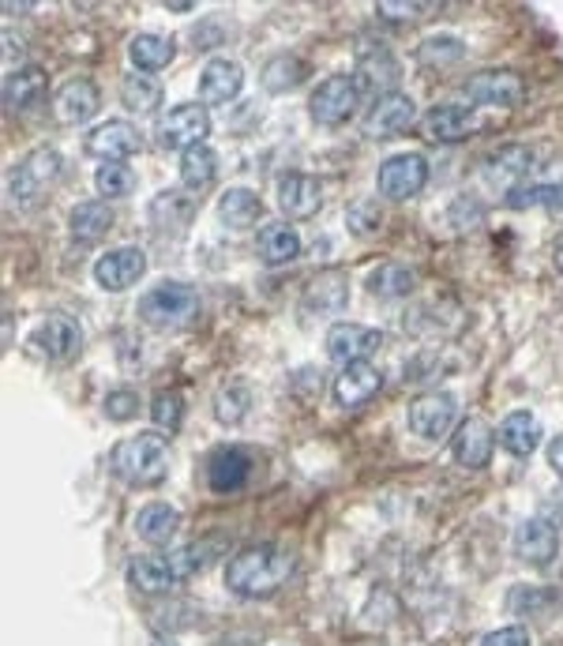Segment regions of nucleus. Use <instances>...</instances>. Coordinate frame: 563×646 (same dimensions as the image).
Returning <instances> with one entry per match:
<instances>
[{
    "mask_svg": "<svg viewBox=\"0 0 563 646\" xmlns=\"http://www.w3.org/2000/svg\"><path fill=\"white\" fill-rule=\"evenodd\" d=\"M290 575H293L290 553H285V549H274V545L241 549V553L226 564V586L237 597H248V602L274 597L285 586V579Z\"/></svg>",
    "mask_w": 563,
    "mask_h": 646,
    "instance_id": "1",
    "label": "nucleus"
},
{
    "mask_svg": "<svg viewBox=\"0 0 563 646\" xmlns=\"http://www.w3.org/2000/svg\"><path fill=\"white\" fill-rule=\"evenodd\" d=\"M113 473L132 485V489H150L166 478L169 470V455H166V436L158 433H136L128 440H121L110 455Z\"/></svg>",
    "mask_w": 563,
    "mask_h": 646,
    "instance_id": "2",
    "label": "nucleus"
},
{
    "mask_svg": "<svg viewBox=\"0 0 563 646\" xmlns=\"http://www.w3.org/2000/svg\"><path fill=\"white\" fill-rule=\"evenodd\" d=\"M61 169L64 162L53 147H38L31 155H23L12 166V174H8V204L19 207V211L34 207L61 180Z\"/></svg>",
    "mask_w": 563,
    "mask_h": 646,
    "instance_id": "3",
    "label": "nucleus"
},
{
    "mask_svg": "<svg viewBox=\"0 0 563 646\" xmlns=\"http://www.w3.org/2000/svg\"><path fill=\"white\" fill-rule=\"evenodd\" d=\"M139 316L143 323L158 331H174V327H185L199 316V293L185 282H161V286L147 290L139 301Z\"/></svg>",
    "mask_w": 563,
    "mask_h": 646,
    "instance_id": "4",
    "label": "nucleus"
},
{
    "mask_svg": "<svg viewBox=\"0 0 563 646\" xmlns=\"http://www.w3.org/2000/svg\"><path fill=\"white\" fill-rule=\"evenodd\" d=\"M357 106H361V87H357L353 75H327V80H323L309 98L312 121L323 125V128L346 125L353 113H357Z\"/></svg>",
    "mask_w": 563,
    "mask_h": 646,
    "instance_id": "5",
    "label": "nucleus"
},
{
    "mask_svg": "<svg viewBox=\"0 0 563 646\" xmlns=\"http://www.w3.org/2000/svg\"><path fill=\"white\" fill-rule=\"evenodd\" d=\"M207 136H211V117H207V110L196 106V102L174 106L158 121V147L161 150H180V155H185L188 147H199Z\"/></svg>",
    "mask_w": 563,
    "mask_h": 646,
    "instance_id": "6",
    "label": "nucleus"
},
{
    "mask_svg": "<svg viewBox=\"0 0 563 646\" xmlns=\"http://www.w3.org/2000/svg\"><path fill=\"white\" fill-rule=\"evenodd\" d=\"M462 94L473 102V106L511 110L526 98V83H522V75H514L508 69H489V72L470 75V80L462 83Z\"/></svg>",
    "mask_w": 563,
    "mask_h": 646,
    "instance_id": "7",
    "label": "nucleus"
},
{
    "mask_svg": "<svg viewBox=\"0 0 563 646\" xmlns=\"http://www.w3.org/2000/svg\"><path fill=\"white\" fill-rule=\"evenodd\" d=\"M31 346L38 350V357L53 361V365H64V361H72L75 354H80L83 327L72 316H64V312H53V316H45L34 327Z\"/></svg>",
    "mask_w": 563,
    "mask_h": 646,
    "instance_id": "8",
    "label": "nucleus"
},
{
    "mask_svg": "<svg viewBox=\"0 0 563 646\" xmlns=\"http://www.w3.org/2000/svg\"><path fill=\"white\" fill-rule=\"evenodd\" d=\"M458 417V398L451 392H428L421 398H414L409 406V429L421 440H444L451 433Z\"/></svg>",
    "mask_w": 563,
    "mask_h": 646,
    "instance_id": "9",
    "label": "nucleus"
},
{
    "mask_svg": "<svg viewBox=\"0 0 563 646\" xmlns=\"http://www.w3.org/2000/svg\"><path fill=\"white\" fill-rule=\"evenodd\" d=\"M384 346V335H379L376 327H365V323H335V327L327 331V357L335 361V365H361L368 354H376V350Z\"/></svg>",
    "mask_w": 563,
    "mask_h": 646,
    "instance_id": "10",
    "label": "nucleus"
},
{
    "mask_svg": "<svg viewBox=\"0 0 563 646\" xmlns=\"http://www.w3.org/2000/svg\"><path fill=\"white\" fill-rule=\"evenodd\" d=\"M143 271H147V256H143V249L124 244V249H113L94 263V282L110 293H121V290L136 286L143 279Z\"/></svg>",
    "mask_w": 563,
    "mask_h": 646,
    "instance_id": "11",
    "label": "nucleus"
},
{
    "mask_svg": "<svg viewBox=\"0 0 563 646\" xmlns=\"http://www.w3.org/2000/svg\"><path fill=\"white\" fill-rule=\"evenodd\" d=\"M428 185V162L421 155H395L379 166V192L387 199H414Z\"/></svg>",
    "mask_w": 563,
    "mask_h": 646,
    "instance_id": "12",
    "label": "nucleus"
},
{
    "mask_svg": "<svg viewBox=\"0 0 563 646\" xmlns=\"http://www.w3.org/2000/svg\"><path fill=\"white\" fill-rule=\"evenodd\" d=\"M514 553L530 567H549L560 556V534L549 519H526L514 530Z\"/></svg>",
    "mask_w": 563,
    "mask_h": 646,
    "instance_id": "13",
    "label": "nucleus"
},
{
    "mask_svg": "<svg viewBox=\"0 0 563 646\" xmlns=\"http://www.w3.org/2000/svg\"><path fill=\"white\" fill-rule=\"evenodd\" d=\"M248 478H252V455L244 448H218L207 459V485H211V492H218V497L241 492Z\"/></svg>",
    "mask_w": 563,
    "mask_h": 646,
    "instance_id": "14",
    "label": "nucleus"
},
{
    "mask_svg": "<svg viewBox=\"0 0 563 646\" xmlns=\"http://www.w3.org/2000/svg\"><path fill=\"white\" fill-rule=\"evenodd\" d=\"M244 87V69L237 61H226V56H215V61L204 64L199 72V98L204 106H226L233 102Z\"/></svg>",
    "mask_w": 563,
    "mask_h": 646,
    "instance_id": "15",
    "label": "nucleus"
},
{
    "mask_svg": "<svg viewBox=\"0 0 563 646\" xmlns=\"http://www.w3.org/2000/svg\"><path fill=\"white\" fill-rule=\"evenodd\" d=\"M45 87H50V75H45L42 69H34V64H27V69H12L4 75V83H0V98H4L8 113H23V110L42 106Z\"/></svg>",
    "mask_w": 563,
    "mask_h": 646,
    "instance_id": "16",
    "label": "nucleus"
},
{
    "mask_svg": "<svg viewBox=\"0 0 563 646\" xmlns=\"http://www.w3.org/2000/svg\"><path fill=\"white\" fill-rule=\"evenodd\" d=\"M139 150V132L128 121H106L87 132V155L102 162H124Z\"/></svg>",
    "mask_w": 563,
    "mask_h": 646,
    "instance_id": "17",
    "label": "nucleus"
},
{
    "mask_svg": "<svg viewBox=\"0 0 563 646\" xmlns=\"http://www.w3.org/2000/svg\"><path fill=\"white\" fill-rule=\"evenodd\" d=\"M379 387H384V376H379L376 365H368V361L346 365L342 376L335 379V403L342 410H361V406H368L376 398Z\"/></svg>",
    "mask_w": 563,
    "mask_h": 646,
    "instance_id": "18",
    "label": "nucleus"
},
{
    "mask_svg": "<svg viewBox=\"0 0 563 646\" xmlns=\"http://www.w3.org/2000/svg\"><path fill=\"white\" fill-rule=\"evenodd\" d=\"M417 110H414V98L409 94H387V98H379L376 106L368 110L365 117V132L372 139H390L398 136V132H406L409 125H414Z\"/></svg>",
    "mask_w": 563,
    "mask_h": 646,
    "instance_id": "19",
    "label": "nucleus"
},
{
    "mask_svg": "<svg viewBox=\"0 0 563 646\" xmlns=\"http://www.w3.org/2000/svg\"><path fill=\"white\" fill-rule=\"evenodd\" d=\"M102 110V94L91 80H69L53 98V113L61 125H87Z\"/></svg>",
    "mask_w": 563,
    "mask_h": 646,
    "instance_id": "20",
    "label": "nucleus"
},
{
    "mask_svg": "<svg viewBox=\"0 0 563 646\" xmlns=\"http://www.w3.org/2000/svg\"><path fill=\"white\" fill-rule=\"evenodd\" d=\"M492 429L484 417H466L455 433V459L466 470H484L492 459Z\"/></svg>",
    "mask_w": 563,
    "mask_h": 646,
    "instance_id": "21",
    "label": "nucleus"
},
{
    "mask_svg": "<svg viewBox=\"0 0 563 646\" xmlns=\"http://www.w3.org/2000/svg\"><path fill=\"white\" fill-rule=\"evenodd\" d=\"M279 207L285 218H312L323 207V188L309 174H285L279 180Z\"/></svg>",
    "mask_w": 563,
    "mask_h": 646,
    "instance_id": "22",
    "label": "nucleus"
},
{
    "mask_svg": "<svg viewBox=\"0 0 563 646\" xmlns=\"http://www.w3.org/2000/svg\"><path fill=\"white\" fill-rule=\"evenodd\" d=\"M421 125H425V136L436 139V144H458V139H466L473 132V110L444 102V106H432L425 113Z\"/></svg>",
    "mask_w": 563,
    "mask_h": 646,
    "instance_id": "23",
    "label": "nucleus"
},
{
    "mask_svg": "<svg viewBox=\"0 0 563 646\" xmlns=\"http://www.w3.org/2000/svg\"><path fill=\"white\" fill-rule=\"evenodd\" d=\"M541 444V421L530 410H514L500 425V448L514 459H530Z\"/></svg>",
    "mask_w": 563,
    "mask_h": 646,
    "instance_id": "24",
    "label": "nucleus"
},
{
    "mask_svg": "<svg viewBox=\"0 0 563 646\" xmlns=\"http://www.w3.org/2000/svg\"><path fill=\"white\" fill-rule=\"evenodd\" d=\"M180 530V511L174 503H147V508H139L136 515V534L147 541V545H169L174 534Z\"/></svg>",
    "mask_w": 563,
    "mask_h": 646,
    "instance_id": "25",
    "label": "nucleus"
},
{
    "mask_svg": "<svg viewBox=\"0 0 563 646\" xmlns=\"http://www.w3.org/2000/svg\"><path fill=\"white\" fill-rule=\"evenodd\" d=\"M256 244H260V260L267 268H282V263H293L301 256V237L285 222H267Z\"/></svg>",
    "mask_w": 563,
    "mask_h": 646,
    "instance_id": "26",
    "label": "nucleus"
},
{
    "mask_svg": "<svg viewBox=\"0 0 563 646\" xmlns=\"http://www.w3.org/2000/svg\"><path fill=\"white\" fill-rule=\"evenodd\" d=\"M357 87H361V94H395L390 87H395V80H398V61L390 56L387 50H376V53H365L361 56V64H357Z\"/></svg>",
    "mask_w": 563,
    "mask_h": 646,
    "instance_id": "27",
    "label": "nucleus"
},
{
    "mask_svg": "<svg viewBox=\"0 0 563 646\" xmlns=\"http://www.w3.org/2000/svg\"><path fill=\"white\" fill-rule=\"evenodd\" d=\"M174 56H177V45H174V38H166V34H136L128 42V61L136 64L139 72L169 69Z\"/></svg>",
    "mask_w": 563,
    "mask_h": 646,
    "instance_id": "28",
    "label": "nucleus"
},
{
    "mask_svg": "<svg viewBox=\"0 0 563 646\" xmlns=\"http://www.w3.org/2000/svg\"><path fill=\"white\" fill-rule=\"evenodd\" d=\"M260 215H263L260 196L248 192V188H226L222 199H218V218H222L226 230H252Z\"/></svg>",
    "mask_w": 563,
    "mask_h": 646,
    "instance_id": "29",
    "label": "nucleus"
},
{
    "mask_svg": "<svg viewBox=\"0 0 563 646\" xmlns=\"http://www.w3.org/2000/svg\"><path fill=\"white\" fill-rule=\"evenodd\" d=\"M350 301V290H346V279L338 271H327L312 282V290L304 293V309L316 312V316H338Z\"/></svg>",
    "mask_w": 563,
    "mask_h": 646,
    "instance_id": "30",
    "label": "nucleus"
},
{
    "mask_svg": "<svg viewBox=\"0 0 563 646\" xmlns=\"http://www.w3.org/2000/svg\"><path fill=\"white\" fill-rule=\"evenodd\" d=\"M128 583L136 586L139 594H166L169 586L180 583V579H177V572H174V564H169V560L139 556V560H132V564H128Z\"/></svg>",
    "mask_w": 563,
    "mask_h": 646,
    "instance_id": "31",
    "label": "nucleus"
},
{
    "mask_svg": "<svg viewBox=\"0 0 563 646\" xmlns=\"http://www.w3.org/2000/svg\"><path fill=\"white\" fill-rule=\"evenodd\" d=\"M69 230L80 244H98L102 237L113 230V211L102 199H91V204H80L69 218Z\"/></svg>",
    "mask_w": 563,
    "mask_h": 646,
    "instance_id": "32",
    "label": "nucleus"
},
{
    "mask_svg": "<svg viewBox=\"0 0 563 646\" xmlns=\"http://www.w3.org/2000/svg\"><path fill=\"white\" fill-rule=\"evenodd\" d=\"M414 286H417V274L409 271L406 263H379V268L368 274V293L372 298H384V301L409 298Z\"/></svg>",
    "mask_w": 563,
    "mask_h": 646,
    "instance_id": "33",
    "label": "nucleus"
},
{
    "mask_svg": "<svg viewBox=\"0 0 563 646\" xmlns=\"http://www.w3.org/2000/svg\"><path fill=\"white\" fill-rule=\"evenodd\" d=\"M177 169H180V185L192 188V192H199V188H207L218 177V155L207 144L188 147L185 155H180Z\"/></svg>",
    "mask_w": 563,
    "mask_h": 646,
    "instance_id": "34",
    "label": "nucleus"
},
{
    "mask_svg": "<svg viewBox=\"0 0 563 646\" xmlns=\"http://www.w3.org/2000/svg\"><path fill=\"white\" fill-rule=\"evenodd\" d=\"M526 169H530V150L526 147H503V150H496V155L484 162V177L492 180H500V185H511V192H514V180H522L526 177Z\"/></svg>",
    "mask_w": 563,
    "mask_h": 646,
    "instance_id": "35",
    "label": "nucleus"
},
{
    "mask_svg": "<svg viewBox=\"0 0 563 646\" xmlns=\"http://www.w3.org/2000/svg\"><path fill=\"white\" fill-rule=\"evenodd\" d=\"M121 102L132 113H155L161 106V83L150 75H128L121 83Z\"/></svg>",
    "mask_w": 563,
    "mask_h": 646,
    "instance_id": "36",
    "label": "nucleus"
},
{
    "mask_svg": "<svg viewBox=\"0 0 563 646\" xmlns=\"http://www.w3.org/2000/svg\"><path fill=\"white\" fill-rule=\"evenodd\" d=\"M301 80H304V64L298 61V56H274V61L263 69V87L274 91V94L293 91Z\"/></svg>",
    "mask_w": 563,
    "mask_h": 646,
    "instance_id": "37",
    "label": "nucleus"
},
{
    "mask_svg": "<svg viewBox=\"0 0 563 646\" xmlns=\"http://www.w3.org/2000/svg\"><path fill=\"white\" fill-rule=\"evenodd\" d=\"M94 188L106 199H121L136 188V174H132L124 162H106V166H98V174H94Z\"/></svg>",
    "mask_w": 563,
    "mask_h": 646,
    "instance_id": "38",
    "label": "nucleus"
},
{
    "mask_svg": "<svg viewBox=\"0 0 563 646\" xmlns=\"http://www.w3.org/2000/svg\"><path fill=\"white\" fill-rule=\"evenodd\" d=\"M150 417L161 433H177L180 421H185V398L180 392H158L155 403H150Z\"/></svg>",
    "mask_w": 563,
    "mask_h": 646,
    "instance_id": "39",
    "label": "nucleus"
},
{
    "mask_svg": "<svg viewBox=\"0 0 563 646\" xmlns=\"http://www.w3.org/2000/svg\"><path fill=\"white\" fill-rule=\"evenodd\" d=\"M248 406H252L248 387H226V392H218V398H215V417L222 425H237L248 417Z\"/></svg>",
    "mask_w": 563,
    "mask_h": 646,
    "instance_id": "40",
    "label": "nucleus"
},
{
    "mask_svg": "<svg viewBox=\"0 0 563 646\" xmlns=\"http://www.w3.org/2000/svg\"><path fill=\"white\" fill-rule=\"evenodd\" d=\"M169 564H174L177 579H192L207 567V560H211V545L207 541H192V545H180L174 556H166Z\"/></svg>",
    "mask_w": 563,
    "mask_h": 646,
    "instance_id": "41",
    "label": "nucleus"
},
{
    "mask_svg": "<svg viewBox=\"0 0 563 646\" xmlns=\"http://www.w3.org/2000/svg\"><path fill=\"white\" fill-rule=\"evenodd\" d=\"M466 45L458 42V38H428V42H421V50H417V56H421V64H428V69H444V64H455L462 61Z\"/></svg>",
    "mask_w": 563,
    "mask_h": 646,
    "instance_id": "42",
    "label": "nucleus"
},
{
    "mask_svg": "<svg viewBox=\"0 0 563 646\" xmlns=\"http://www.w3.org/2000/svg\"><path fill=\"white\" fill-rule=\"evenodd\" d=\"M563 188L556 185H530V188H514V192H508V207H514V211H522V207H560L563 204Z\"/></svg>",
    "mask_w": 563,
    "mask_h": 646,
    "instance_id": "43",
    "label": "nucleus"
},
{
    "mask_svg": "<svg viewBox=\"0 0 563 646\" xmlns=\"http://www.w3.org/2000/svg\"><path fill=\"white\" fill-rule=\"evenodd\" d=\"M102 410H106L110 421H132V417L139 414V395L128 392V387H124V392H110Z\"/></svg>",
    "mask_w": 563,
    "mask_h": 646,
    "instance_id": "44",
    "label": "nucleus"
},
{
    "mask_svg": "<svg viewBox=\"0 0 563 646\" xmlns=\"http://www.w3.org/2000/svg\"><path fill=\"white\" fill-rule=\"evenodd\" d=\"M350 226H353V233H376L379 230L376 204H353L350 207Z\"/></svg>",
    "mask_w": 563,
    "mask_h": 646,
    "instance_id": "45",
    "label": "nucleus"
},
{
    "mask_svg": "<svg viewBox=\"0 0 563 646\" xmlns=\"http://www.w3.org/2000/svg\"><path fill=\"white\" fill-rule=\"evenodd\" d=\"M481 646H533V639H530V632H526V628L511 624V628H500V632L484 635Z\"/></svg>",
    "mask_w": 563,
    "mask_h": 646,
    "instance_id": "46",
    "label": "nucleus"
},
{
    "mask_svg": "<svg viewBox=\"0 0 563 646\" xmlns=\"http://www.w3.org/2000/svg\"><path fill=\"white\" fill-rule=\"evenodd\" d=\"M376 12L390 19V23H409V19H417V12H421V4H390V0H384Z\"/></svg>",
    "mask_w": 563,
    "mask_h": 646,
    "instance_id": "47",
    "label": "nucleus"
},
{
    "mask_svg": "<svg viewBox=\"0 0 563 646\" xmlns=\"http://www.w3.org/2000/svg\"><path fill=\"white\" fill-rule=\"evenodd\" d=\"M549 467L556 470V473H560V481H563V433L549 444Z\"/></svg>",
    "mask_w": 563,
    "mask_h": 646,
    "instance_id": "48",
    "label": "nucleus"
},
{
    "mask_svg": "<svg viewBox=\"0 0 563 646\" xmlns=\"http://www.w3.org/2000/svg\"><path fill=\"white\" fill-rule=\"evenodd\" d=\"M12 53L23 56V42H19V38H12V34H4V56H8V61H12Z\"/></svg>",
    "mask_w": 563,
    "mask_h": 646,
    "instance_id": "49",
    "label": "nucleus"
},
{
    "mask_svg": "<svg viewBox=\"0 0 563 646\" xmlns=\"http://www.w3.org/2000/svg\"><path fill=\"white\" fill-rule=\"evenodd\" d=\"M552 263H556V268L563 271V233L556 237V249H552Z\"/></svg>",
    "mask_w": 563,
    "mask_h": 646,
    "instance_id": "50",
    "label": "nucleus"
},
{
    "mask_svg": "<svg viewBox=\"0 0 563 646\" xmlns=\"http://www.w3.org/2000/svg\"><path fill=\"white\" fill-rule=\"evenodd\" d=\"M150 646H177V643H169V639H155V643H150Z\"/></svg>",
    "mask_w": 563,
    "mask_h": 646,
    "instance_id": "51",
    "label": "nucleus"
}]
</instances>
